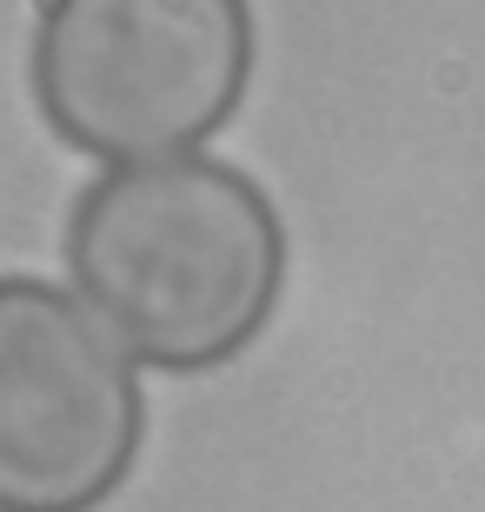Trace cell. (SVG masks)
Returning <instances> with one entry per match:
<instances>
[{
	"label": "cell",
	"instance_id": "cell-1",
	"mask_svg": "<svg viewBox=\"0 0 485 512\" xmlns=\"http://www.w3.org/2000/svg\"><path fill=\"white\" fill-rule=\"evenodd\" d=\"M67 266L140 366L206 373L266 326L286 280V233L240 167L173 153L113 167L80 193Z\"/></svg>",
	"mask_w": 485,
	"mask_h": 512
},
{
	"label": "cell",
	"instance_id": "cell-2",
	"mask_svg": "<svg viewBox=\"0 0 485 512\" xmlns=\"http://www.w3.org/2000/svg\"><path fill=\"white\" fill-rule=\"evenodd\" d=\"M253 74L246 0H40L34 100L94 160H173L233 120Z\"/></svg>",
	"mask_w": 485,
	"mask_h": 512
},
{
	"label": "cell",
	"instance_id": "cell-3",
	"mask_svg": "<svg viewBox=\"0 0 485 512\" xmlns=\"http://www.w3.org/2000/svg\"><path fill=\"white\" fill-rule=\"evenodd\" d=\"M133 353L87 300L0 273V512H100L140 459Z\"/></svg>",
	"mask_w": 485,
	"mask_h": 512
}]
</instances>
